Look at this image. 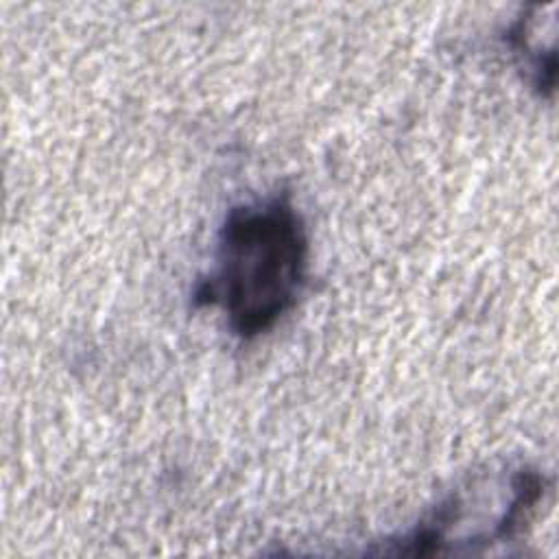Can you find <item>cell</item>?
Here are the masks:
<instances>
[{
  "label": "cell",
  "mask_w": 559,
  "mask_h": 559,
  "mask_svg": "<svg viewBox=\"0 0 559 559\" xmlns=\"http://www.w3.org/2000/svg\"><path fill=\"white\" fill-rule=\"evenodd\" d=\"M308 231L290 192L227 210L214 266L192 290L197 308H221L242 341L271 332L299 301L308 277Z\"/></svg>",
  "instance_id": "1"
}]
</instances>
